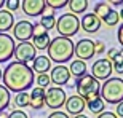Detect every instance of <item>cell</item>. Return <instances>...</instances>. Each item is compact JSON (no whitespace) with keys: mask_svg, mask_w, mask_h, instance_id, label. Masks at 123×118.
I'll use <instances>...</instances> for the list:
<instances>
[{"mask_svg":"<svg viewBox=\"0 0 123 118\" xmlns=\"http://www.w3.org/2000/svg\"><path fill=\"white\" fill-rule=\"evenodd\" d=\"M2 80L3 86L10 93H27V89L34 85L35 73L26 64L21 62H10L5 70H2Z\"/></svg>","mask_w":123,"mask_h":118,"instance_id":"obj_1","label":"cell"},{"mask_svg":"<svg viewBox=\"0 0 123 118\" xmlns=\"http://www.w3.org/2000/svg\"><path fill=\"white\" fill-rule=\"evenodd\" d=\"M48 59L56 62L58 65H62L64 62H69L74 58V41L66 37H56L51 38L48 46Z\"/></svg>","mask_w":123,"mask_h":118,"instance_id":"obj_2","label":"cell"},{"mask_svg":"<svg viewBox=\"0 0 123 118\" xmlns=\"http://www.w3.org/2000/svg\"><path fill=\"white\" fill-rule=\"evenodd\" d=\"M75 89H77V96L85 99V102L101 97V85L90 73H85L83 77L75 80Z\"/></svg>","mask_w":123,"mask_h":118,"instance_id":"obj_3","label":"cell"},{"mask_svg":"<svg viewBox=\"0 0 123 118\" xmlns=\"http://www.w3.org/2000/svg\"><path fill=\"white\" fill-rule=\"evenodd\" d=\"M101 99L104 104H120L123 102V80L120 77H112L101 85Z\"/></svg>","mask_w":123,"mask_h":118,"instance_id":"obj_4","label":"cell"},{"mask_svg":"<svg viewBox=\"0 0 123 118\" xmlns=\"http://www.w3.org/2000/svg\"><path fill=\"white\" fill-rule=\"evenodd\" d=\"M55 27L59 34V37L70 38L72 35H77L80 30V19L72 13H64L58 18Z\"/></svg>","mask_w":123,"mask_h":118,"instance_id":"obj_5","label":"cell"},{"mask_svg":"<svg viewBox=\"0 0 123 118\" xmlns=\"http://www.w3.org/2000/svg\"><path fill=\"white\" fill-rule=\"evenodd\" d=\"M66 91L59 86H51L45 91V105L51 110H58L66 104Z\"/></svg>","mask_w":123,"mask_h":118,"instance_id":"obj_6","label":"cell"},{"mask_svg":"<svg viewBox=\"0 0 123 118\" xmlns=\"http://www.w3.org/2000/svg\"><path fill=\"white\" fill-rule=\"evenodd\" d=\"M13 56L16 58V62H21V64H26L34 61L37 58V50L34 48L31 41H24V43H18L14 45V51H13Z\"/></svg>","mask_w":123,"mask_h":118,"instance_id":"obj_7","label":"cell"},{"mask_svg":"<svg viewBox=\"0 0 123 118\" xmlns=\"http://www.w3.org/2000/svg\"><path fill=\"white\" fill-rule=\"evenodd\" d=\"M74 54L78 58V61H90L94 58V41L91 38H82L74 45Z\"/></svg>","mask_w":123,"mask_h":118,"instance_id":"obj_8","label":"cell"},{"mask_svg":"<svg viewBox=\"0 0 123 118\" xmlns=\"http://www.w3.org/2000/svg\"><path fill=\"white\" fill-rule=\"evenodd\" d=\"M112 62H110L109 59H105V58H102V59H98V61H94V64L91 65V75L93 78H96L98 82L99 80H109L110 78V75H112Z\"/></svg>","mask_w":123,"mask_h":118,"instance_id":"obj_9","label":"cell"},{"mask_svg":"<svg viewBox=\"0 0 123 118\" xmlns=\"http://www.w3.org/2000/svg\"><path fill=\"white\" fill-rule=\"evenodd\" d=\"M32 29H34V24L31 21H19L13 26V37L16 40H19V43H24V41H29L32 38Z\"/></svg>","mask_w":123,"mask_h":118,"instance_id":"obj_10","label":"cell"},{"mask_svg":"<svg viewBox=\"0 0 123 118\" xmlns=\"http://www.w3.org/2000/svg\"><path fill=\"white\" fill-rule=\"evenodd\" d=\"M21 8L27 16L35 18V16H42V13L46 10V3L45 0H23Z\"/></svg>","mask_w":123,"mask_h":118,"instance_id":"obj_11","label":"cell"},{"mask_svg":"<svg viewBox=\"0 0 123 118\" xmlns=\"http://www.w3.org/2000/svg\"><path fill=\"white\" fill-rule=\"evenodd\" d=\"M14 51V38L6 34H0V62L10 61Z\"/></svg>","mask_w":123,"mask_h":118,"instance_id":"obj_12","label":"cell"},{"mask_svg":"<svg viewBox=\"0 0 123 118\" xmlns=\"http://www.w3.org/2000/svg\"><path fill=\"white\" fill-rule=\"evenodd\" d=\"M50 80L51 83H55V86H64L67 85L69 80H70V72L66 65H56V67L51 69L50 73Z\"/></svg>","mask_w":123,"mask_h":118,"instance_id":"obj_13","label":"cell"},{"mask_svg":"<svg viewBox=\"0 0 123 118\" xmlns=\"http://www.w3.org/2000/svg\"><path fill=\"white\" fill-rule=\"evenodd\" d=\"M64 107H66V113L67 115H80L85 110V107H86V102H85V99H82L80 96L74 94V96H69V99H66V104H64Z\"/></svg>","mask_w":123,"mask_h":118,"instance_id":"obj_14","label":"cell"},{"mask_svg":"<svg viewBox=\"0 0 123 118\" xmlns=\"http://www.w3.org/2000/svg\"><path fill=\"white\" fill-rule=\"evenodd\" d=\"M80 27L86 34H94V32H98L101 29V21L93 13H86L80 21Z\"/></svg>","mask_w":123,"mask_h":118,"instance_id":"obj_15","label":"cell"},{"mask_svg":"<svg viewBox=\"0 0 123 118\" xmlns=\"http://www.w3.org/2000/svg\"><path fill=\"white\" fill-rule=\"evenodd\" d=\"M29 96H31L29 105H31L32 109H34V110L43 109V105H45V89H43V88L34 86L32 91L29 93Z\"/></svg>","mask_w":123,"mask_h":118,"instance_id":"obj_16","label":"cell"},{"mask_svg":"<svg viewBox=\"0 0 123 118\" xmlns=\"http://www.w3.org/2000/svg\"><path fill=\"white\" fill-rule=\"evenodd\" d=\"M32 72L37 73V75H42V73H46L51 70V61L48 59V56H37L34 59V64H32Z\"/></svg>","mask_w":123,"mask_h":118,"instance_id":"obj_17","label":"cell"},{"mask_svg":"<svg viewBox=\"0 0 123 118\" xmlns=\"http://www.w3.org/2000/svg\"><path fill=\"white\" fill-rule=\"evenodd\" d=\"M42 26V27L45 29L46 32L51 30V29H55L56 26V18H55V11L51 8H46L43 13H42V19H40V23H38Z\"/></svg>","mask_w":123,"mask_h":118,"instance_id":"obj_18","label":"cell"},{"mask_svg":"<svg viewBox=\"0 0 123 118\" xmlns=\"http://www.w3.org/2000/svg\"><path fill=\"white\" fill-rule=\"evenodd\" d=\"M14 18L6 10H0V34H6V30L13 29Z\"/></svg>","mask_w":123,"mask_h":118,"instance_id":"obj_19","label":"cell"},{"mask_svg":"<svg viewBox=\"0 0 123 118\" xmlns=\"http://www.w3.org/2000/svg\"><path fill=\"white\" fill-rule=\"evenodd\" d=\"M50 34L45 32V34H42V35H37V37H32V45L35 50H48V46H50Z\"/></svg>","mask_w":123,"mask_h":118,"instance_id":"obj_20","label":"cell"},{"mask_svg":"<svg viewBox=\"0 0 123 118\" xmlns=\"http://www.w3.org/2000/svg\"><path fill=\"white\" fill-rule=\"evenodd\" d=\"M69 8L72 11V14H82L88 10V0H69Z\"/></svg>","mask_w":123,"mask_h":118,"instance_id":"obj_21","label":"cell"},{"mask_svg":"<svg viewBox=\"0 0 123 118\" xmlns=\"http://www.w3.org/2000/svg\"><path fill=\"white\" fill-rule=\"evenodd\" d=\"M69 72H70V75H75L77 78L83 77L86 73V62H83V61H72L70 67H69Z\"/></svg>","mask_w":123,"mask_h":118,"instance_id":"obj_22","label":"cell"},{"mask_svg":"<svg viewBox=\"0 0 123 118\" xmlns=\"http://www.w3.org/2000/svg\"><path fill=\"white\" fill-rule=\"evenodd\" d=\"M110 10H112V8H110V5L107 3V2H99V3L94 5V13H93V14H94L99 21H102V19L110 13Z\"/></svg>","mask_w":123,"mask_h":118,"instance_id":"obj_23","label":"cell"},{"mask_svg":"<svg viewBox=\"0 0 123 118\" xmlns=\"http://www.w3.org/2000/svg\"><path fill=\"white\" fill-rule=\"evenodd\" d=\"M10 102H11V94H10V91L6 89L3 85H0V112H3L5 109H8Z\"/></svg>","mask_w":123,"mask_h":118,"instance_id":"obj_24","label":"cell"},{"mask_svg":"<svg viewBox=\"0 0 123 118\" xmlns=\"http://www.w3.org/2000/svg\"><path fill=\"white\" fill-rule=\"evenodd\" d=\"M86 107L90 109V112H93L94 115H101L102 112H104V109H105V104H104V100L101 99V97H98V99H94V100L86 102Z\"/></svg>","mask_w":123,"mask_h":118,"instance_id":"obj_25","label":"cell"},{"mask_svg":"<svg viewBox=\"0 0 123 118\" xmlns=\"http://www.w3.org/2000/svg\"><path fill=\"white\" fill-rule=\"evenodd\" d=\"M120 21V16H118V11L117 10H110V13L105 16L102 21H101V24L104 23L105 26H109V27H114V26H117Z\"/></svg>","mask_w":123,"mask_h":118,"instance_id":"obj_26","label":"cell"},{"mask_svg":"<svg viewBox=\"0 0 123 118\" xmlns=\"http://www.w3.org/2000/svg\"><path fill=\"white\" fill-rule=\"evenodd\" d=\"M29 100H31V96L29 93H18L14 96V105L23 109V107H29Z\"/></svg>","mask_w":123,"mask_h":118,"instance_id":"obj_27","label":"cell"},{"mask_svg":"<svg viewBox=\"0 0 123 118\" xmlns=\"http://www.w3.org/2000/svg\"><path fill=\"white\" fill-rule=\"evenodd\" d=\"M45 3H46V8H51L55 11V10L64 8L69 3V0H45Z\"/></svg>","mask_w":123,"mask_h":118,"instance_id":"obj_28","label":"cell"},{"mask_svg":"<svg viewBox=\"0 0 123 118\" xmlns=\"http://www.w3.org/2000/svg\"><path fill=\"white\" fill-rule=\"evenodd\" d=\"M50 83H51V80H50V75H48V73H42V75L37 77V85H38V88H43V89H45L46 86H50Z\"/></svg>","mask_w":123,"mask_h":118,"instance_id":"obj_29","label":"cell"},{"mask_svg":"<svg viewBox=\"0 0 123 118\" xmlns=\"http://www.w3.org/2000/svg\"><path fill=\"white\" fill-rule=\"evenodd\" d=\"M122 54H123V50H120V48H112V50L107 51V59H109L110 62H114L115 59H118Z\"/></svg>","mask_w":123,"mask_h":118,"instance_id":"obj_30","label":"cell"},{"mask_svg":"<svg viewBox=\"0 0 123 118\" xmlns=\"http://www.w3.org/2000/svg\"><path fill=\"white\" fill-rule=\"evenodd\" d=\"M112 70H114L115 73H120V75L123 73V54L112 62Z\"/></svg>","mask_w":123,"mask_h":118,"instance_id":"obj_31","label":"cell"},{"mask_svg":"<svg viewBox=\"0 0 123 118\" xmlns=\"http://www.w3.org/2000/svg\"><path fill=\"white\" fill-rule=\"evenodd\" d=\"M5 5H6V11H16V10L21 6V2L19 0H6L5 2Z\"/></svg>","mask_w":123,"mask_h":118,"instance_id":"obj_32","label":"cell"},{"mask_svg":"<svg viewBox=\"0 0 123 118\" xmlns=\"http://www.w3.org/2000/svg\"><path fill=\"white\" fill-rule=\"evenodd\" d=\"M8 118H29V117H27V113H26V112L16 109V110H13V112H10Z\"/></svg>","mask_w":123,"mask_h":118,"instance_id":"obj_33","label":"cell"},{"mask_svg":"<svg viewBox=\"0 0 123 118\" xmlns=\"http://www.w3.org/2000/svg\"><path fill=\"white\" fill-rule=\"evenodd\" d=\"M104 51H105V45H104V41H101V40L94 41V53H96V54H102Z\"/></svg>","mask_w":123,"mask_h":118,"instance_id":"obj_34","label":"cell"},{"mask_svg":"<svg viewBox=\"0 0 123 118\" xmlns=\"http://www.w3.org/2000/svg\"><path fill=\"white\" fill-rule=\"evenodd\" d=\"M48 118H69V115L66 113V112H51L50 115H48Z\"/></svg>","mask_w":123,"mask_h":118,"instance_id":"obj_35","label":"cell"},{"mask_svg":"<svg viewBox=\"0 0 123 118\" xmlns=\"http://www.w3.org/2000/svg\"><path fill=\"white\" fill-rule=\"evenodd\" d=\"M117 38H118V41H120V46L123 48V23L120 24L118 30H117Z\"/></svg>","mask_w":123,"mask_h":118,"instance_id":"obj_36","label":"cell"},{"mask_svg":"<svg viewBox=\"0 0 123 118\" xmlns=\"http://www.w3.org/2000/svg\"><path fill=\"white\" fill-rule=\"evenodd\" d=\"M98 118H118V117H117L114 112H102Z\"/></svg>","mask_w":123,"mask_h":118,"instance_id":"obj_37","label":"cell"},{"mask_svg":"<svg viewBox=\"0 0 123 118\" xmlns=\"http://www.w3.org/2000/svg\"><path fill=\"white\" fill-rule=\"evenodd\" d=\"M115 115H117V117H122V118H123V102L117 104V109H115Z\"/></svg>","mask_w":123,"mask_h":118,"instance_id":"obj_38","label":"cell"},{"mask_svg":"<svg viewBox=\"0 0 123 118\" xmlns=\"http://www.w3.org/2000/svg\"><path fill=\"white\" fill-rule=\"evenodd\" d=\"M8 115L10 113H6L5 110H3V112H0V118H8Z\"/></svg>","mask_w":123,"mask_h":118,"instance_id":"obj_39","label":"cell"},{"mask_svg":"<svg viewBox=\"0 0 123 118\" xmlns=\"http://www.w3.org/2000/svg\"><path fill=\"white\" fill-rule=\"evenodd\" d=\"M122 3H123L122 0H115V2H112V5H115V6H120Z\"/></svg>","mask_w":123,"mask_h":118,"instance_id":"obj_40","label":"cell"},{"mask_svg":"<svg viewBox=\"0 0 123 118\" xmlns=\"http://www.w3.org/2000/svg\"><path fill=\"white\" fill-rule=\"evenodd\" d=\"M74 118H88V117H86V115H83V113H80V115H75Z\"/></svg>","mask_w":123,"mask_h":118,"instance_id":"obj_41","label":"cell"},{"mask_svg":"<svg viewBox=\"0 0 123 118\" xmlns=\"http://www.w3.org/2000/svg\"><path fill=\"white\" fill-rule=\"evenodd\" d=\"M118 16H120V19H123V8L120 10V13H118Z\"/></svg>","mask_w":123,"mask_h":118,"instance_id":"obj_42","label":"cell"},{"mask_svg":"<svg viewBox=\"0 0 123 118\" xmlns=\"http://www.w3.org/2000/svg\"><path fill=\"white\" fill-rule=\"evenodd\" d=\"M5 5V0H0V10H2V6Z\"/></svg>","mask_w":123,"mask_h":118,"instance_id":"obj_43","label":"cell"},{"mask_svg":"<svg viewBox=\"0 0 123 118\" xmlns=\"http://www.w3.org/2000/svg\"><path fill=\"white\" fill-rule=\"evenodd\" d=\"M0 80H2V69H0Z\"/></svg>","mask_w":123,"mask_h":118,"instance_id":"obj_44","label":"cell"}]
</instances>
